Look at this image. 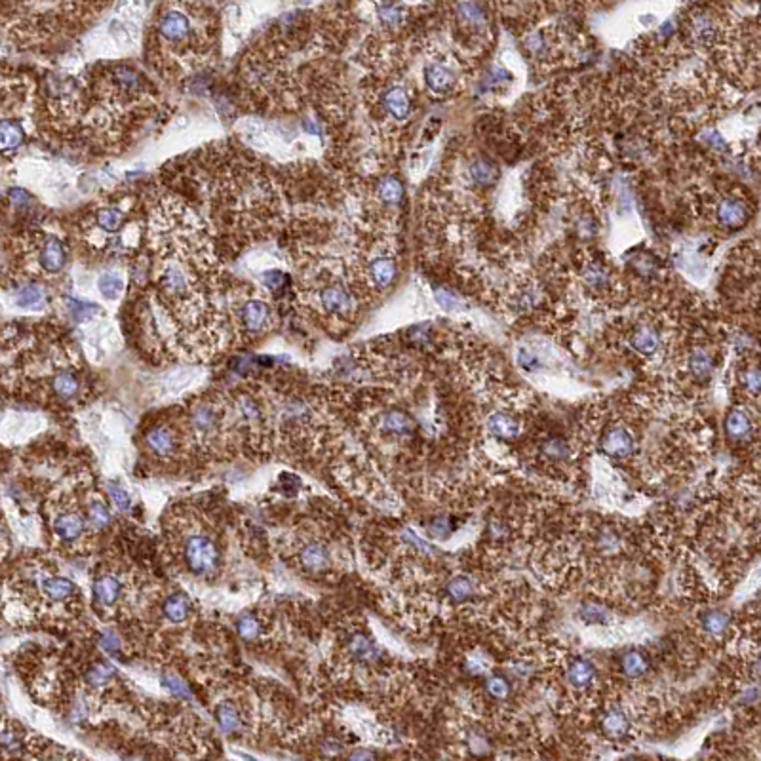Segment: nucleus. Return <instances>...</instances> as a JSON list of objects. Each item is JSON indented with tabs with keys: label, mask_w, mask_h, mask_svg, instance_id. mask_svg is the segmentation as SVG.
<instances>
[{
	"label": "nucleus",
	"mask_w": 761,
	"mask_h": 761,
	"mask_svg": "<svg viewBox=\"0 0 761 761\" xmlns=\"http://www.w3.org/2000/svg\"><path fill=\"white\" fill-rule=\"evenodd\" d=\"M351 758H352V760H358V758H362V760H364V758H373V753H369V752H356V753H352Z\"/></svg>",
	"instance_id": "bf43d9fd"
},
{
	"label": "nucleus",
	"mask_w": 761,
	"mask_h": 761,
	"mask_svg": "<svg viewBox=\"0 0 761 761\" xmlns=\"http://www.w3.org/2000/svg\"><path fill=\"white\" fill-rule=\"evenodd\" d=\"M470 173H472L474 181L482 183V185H489V183L497 179V170L489 162H485V160H476L472 168H470Z\"/></svg>",
	"instance_id": "37998d69"
},
{
	"label": "nucleus",
	"mask_w": 761,
	"mask_h": 761,
	"mask_svg": "<svg viewBox=\"0 0 761 761\" xmlns=\"http://www.w3.org/2000/svg\"><path fill=\"white\" fill-rule=\"evenodd\" d=\"M164 615L166 619L170 622H185L188 619V613H190V602H188L187 596L183 594H172L170 597H166L164 602Z\"/></svg>",
	"instance_id": "5701e85b"
},
{
	"label": "nucleus",
	"mask_w": 761,
	"mask_h": 761,
	"mask_svg": "<svg viewBox=\"0 0 761 761\" xmlns=\"http://www.w3.org/2000/svg\"><path fill=\"white\" fill-rule=\"evenodd\" d=\"M107 492H109V497H111V500L115 503V507L118 508V510H122V512H128V510H130L131 508L130 495L124 492L120 485H116V483H109Z\"/></svg>",
	"instance_id": "de8ad7c7"
},
{
	"label": "nucleus",
	"mask_w": 761,
	"mask_h": 761,
	"mask_svg": "<svg viewBox=\"0 0 761 761\" xmlns=\"http://www.w3.org/2000/svg\"><path fill=\"white\" fill-rule=\"evenodd\" d=\"M453 531V522L448 516H436L426 524V533L432 539H448Z\"/></svg>",
	"instance_id": "79ce46f5"
},
{
	"label": "nucleus",
	"mask_w": 761,
	"mask_h": 761,
	"mask_svg": "<svg viewBox=\"0 0 761 761\" xmlns=\"http://www.w3.org/2000/svg\"><path fill=\"white\" fill-rule=\"evenodd\" d=\"M217 721H219V727L223 729V733H227V735L236 733L238 727H240V716H238V710L232 704H223V706H219Z\"/></svg>",
	"instance_id": "f704fd0d"
},
{
	"label": "nucleus",
	"mask_w": 761,
	"mask_h": 761,
	"mask_svg": "<svg viewBox=\"0 0 761 761\" xmlns=\"http://www.w3.org/2000/svg\"><path fill=\"white\" fill-rule=\"evenodd\" d=\"M145 443H147V450L158 459L173 457L177 453V448H179L177 434L173 432L170 426L162 425L148 430L147 436H145Z\"/></svg>",
	"instance_id": "39448f33"
},
{
	"label": "nucleus",
	"mask_w": 761,
	"mask_h": 761,
	"mask_svg": "<svg viewBox=\"0 0 761 761\" xmlns=\"http://www.w3.org/2000/svg\"><path fill=\"white\" fill-rule=\"evenodd\" d=\"M579 619L586 624H607L611 621V615L606 607L596 606V604H582L579 609Z\"/></svg>",
	"instance_id": "c9c22d12"
},
{
	"label": "nucleus",
	"mask_w": 761,
	"mask_h": 761,
	"mask_svg": "<svg viewBox=\"0 0 761 761\" xmlns=\"http://www.w3.org/2000/svg\"><path fill=\"white\" fill-rule=\"evenodd\" d=\"M284 282H286V274L282 270H269L263 274V284L269 287V289H280L284 287Z\"/></svg>",
	"instance_id": "3c124183"
},
{
	"label": "nucleus",
	"mask_w": 761,
	"mask_h": 761,
	"mask_svg": "<svg viewBox=\"0 0 761 761\" xmlns=\"http://www.w3.org/2000/svg\"><path fill=\"white\" fill-rule=\"evenodd\" d=\"M725 430L733 440H745L752 432V421L742 410H733L725 419Z\"/></svg>",
	"instance_id": "4be33fe9"
},
{
	"label": "nucleus",
	"mask_w": 761,
	"mask_h": 761,
	"mask_svg": "<svg viewBox=\"0 0 761 761\" xmlns=\"http://www.w3.org/2000/svg\"><path fill=\"white\" fill-rule=\"evenodd\" d=\"M621 670L628 678H641L649 670V661L643 653L639 651H628L621 659Z\"/></svg>",
	"instance_id": "a878e982"
},
{
	"label": "nucleus",
	"mask_w": 761,
	"mask_h": 761,
	"mask_svg": "<svg viewBox=\"0 0 761 761\" xmlns=\"http://www.w3.org/2000/svg\"><path fill=\"white\" fill-rule=\"evenodd\" d=\"M594 676H596V668L586 659H575L567 668V679L577 689L588 687L590 683L594 681Z\"/></svg>",
	"instance_id": "a211bd4d"
},
{
	"label": "nucleus",
	"mask_w": 761,
	"mask_h": 761,
	"mask_svg": "<svg viewBox=\"0 0 761 761\" xmlns=\"http://www.w3.org/2000/svg\"><path fill=\"white\" fill-rule=\"evenodd\" d=\"M434 295H436V303L440 305L443 311H459L461 309V303H459L457 297L451 294V291H448V289H440L438 287L434 291Z\"/></svg>",
	"instance_id": "09e8293b"
},
{
	"label": "nucleus",
	"mask_w": 761,
	"mask_h": 761,
	"mask_svg": "<svg viewBox=\"0 0 761 761\" xmlns=\"http://www.w3.org/2000/svg\"><path fill=\"white\" fill-rule=\"evenodd\" d=\"M602 729H604V733H606L607 737L621 738L628 733L630 720L621 710H613V712L606 714V718L602 720Z\"/></svg>",
	"instance_id": "bb28decb"
},
{
	"label": "nucleus",
	"mask_w": 761,
	"mask_h": 761,
	"mask_svg": "<svg viewBox=\"0 0 761 761\" xmlns=\"http://www.w3.org/2000/svg\"><path fill=\"white\" fill-rule=\"evenodd\" d=\"M69 312H71V318L74 322L82 324V322H88L96 314H99V307H96L93 303H86V301H78V299H71L69 301Z\"/></svg>",
	"instance_id": "58836bf2"
},
{
	"label": "nucleus",
	"mask_w": 761,
	"mask_h": 761,
	"mask_svg": "<svg viewBox=\"0 0 761 761\" xmlns=\"http://www.w3.org/2000/svg\"><path fill=\"white\" fill-rule=\"evenodd\" d=\"M122 592V581L113 573L99 575L98 579L93 581V597H96V602H98L99 606L105 607V609L115 607L120 602Z\"/></svg>",
	"instance_id": "6e6552de"
},
{
	"label": "nucleus",
	"mask_w": 761,
	"mask_h": 761,
	"mask_svg": "<svg viewBox=\"0 0 761 761\" xmlns=\"http://www.w3.org/2000/svg\"><path fill=\"white\" fill-rule=\"evenodd\" d=\"M630 344L632 349L638 351L639 354H653L659 349V344H661V337H659L655 329L643 326V328H638L632 331Z\"/></svg>",
	"instance_id": "412c9836"
},
{
	"label": "nucleus",
	"mask_w": 761,
	"mask_h": 761,
	"mask_svg": "<svg viewBox=\"0 0 761 761\" xmlns=\"http://www.w3.org/2000/svg\"><path fill=\"white\" fill-rule=\"evenodd\" d=\"M238 324L247 335H259L270 324V307L259 297L246 299L238 307Z\"/></svg>",
	"instance_id": "7ed1b4c3"
},
{
	"label": "nucleus",
	"mask_w": 761,
	"mask_h": 761,
	"mask_svg": "<svg viewBox=\"0 0 761 761\" xmlns=\"http://www.w3.org/2000/svg\"><path fill=\"white\" fill-rule=\"evenodd\" d=\"M602 450L606 455L613 459L628 457L634 451V438L628 430H624L621 426H615L602 438Z\"/></svg>",
	"instance_id": "9d476101"
},
{
	"label": "nucleus",
	"mask_w": 761,
	"mask_h": 761,
	"mask_svg": "<svg viewBox=\"0 0 761 761\" xmlns=\"http://www.w3.org/2000/svg\"><path fill=\"white\" fill-rule=\"evenodd\" d=\"M158 33L162 36V41L170 44L185 42L190 34V21L185 14H181L177 10H172L162 16L158 23Z\"/></svg>",
	"instance_id": "0eeeda50"
},
{
	"label": "nucleus",
	"mask_w": 761,
	"mask_h": 761,
	"mask_svg": "<svg viewBox=\"0 0 761 761\" xmlns=\"http://www.w3.org/2000/svg\"><path fill=\"white\" fill-rule=\"evenodd\" d=\"M25 131L14 118H0V153H16L23 145Z\"/></svg>",
	"instance_id": "4468645a"
},
{
	"label": "nucleus",
	"mask_w": 761,
	"mask_h": 761,
	"mask_svg": "<svg viewBox=\"0 0 761 761\" xmlns=\"http://www.w3.org/2000/svg\"><path fill=\"white\" fill-rule=\"evenodd\" d=\"M65 247L61 244L59 238L49 236L44 240V244L41 247V254H38V265L44 272L48 274H56L59 270L65 267Z\"/></svg>",
	"instance_id": "9b49d317"
},
{
	"label": "nucleus",
	"mask_w": 761,
	"mask_h": 761,
	"mask_svg": "<svg viewBox=\"0 0 761 761\" xmlns=\"http://www.w3.org/2000/svg\"><path fill=\"white\" fill-rule=\"evenodd\" d=\"M746 219H748V206L737 200V198H727L718 208V221L723 227L738 229V227L745 225Z\"/></svg>",
	"instance_id": "f8f14e48"
},
{
	"label": "nucleus",
	"mask_w": 761,
	"mask_h": 761,
	"mask_svg": "<svg viewBox=\"0 0 761 761\" xmlns=\"http://www.w3.org/2000/svg\"><path fill=\"white\" fill-rule=\"evenodd\" d=\"M459 17H461V21H465L468 25L483 23L482 10L478 8L474 2H461L459 4Z\"/></svg>",
	"instance_id": "49530a36"
},
{
	"label": "nucleus",
	"mask_w": 761,
	"mask_h": 761,
	"mask_svg": "<svg viewBox=\"0 0 761 761\" xmlns=\"http://www.w3.org/2000/svg\"><path fill=\"white\" fill-rule=\"evenodd\" d=\"M113 674H115V670H113L111 664L98 663L88 670L86 681H88V685H91V687H103V685H107L113 679Z\"/></svg>",
	"instance_id": "e433bc0d"
},
{
	"label": "nucleus",
	"mask_w": 761,
	"mask_h": 761,
	"mask_svg": "<svg viewBox=\"0 0 761 761\" xmlns=\"http://www.w3.org/2000/svg\"><path fill=\"white\" fill-rule=\"evenodd\" d=\"M318 303L326 314L343 316V314H349L352 311L351 294L339 284H329V286L322 287V291L318 295Z\"/></svg>",
	"instance_id": "423d86ee"
},
{
	"label": "nucleus",
	"mask_w": 761,
	"mask_h": 761,
	"mask_svg": "<svg viewBox=\"0 0 761 761\" xmlns=\"http://www.w3.org/2000/svg\"><path fill=\"white\" fill-rule=\"evenodd\" d=\"M701 624L710 636H721L729 628V615L723 611H706L701 617Z\"/></svg>",
	"instance_id": "2f4dec72"
},
{
	"label": "nucleus",
	"mask_w": 761,
	"mask_h": 761,
	"mask_svg": "<svg viewBox=\"0 0 761 761\" xmlns=\"http://www.w3.org/2000/svg\"><path fill=\"white\" fill-rule=\"evenodd\" d=\"M742 383H745L746 390L756 396V394L760 393V371H758V369H750V371H746L745 377H742Z\"/></svg>",
	"instance_id": "603ef678"
},
{
	"label": "nucleus",
	"mask_w": 761,
	"mask_h": 761,
	"mask_svg": "<svg viewBox=\"0 0 761 761\" xmlns=\"http://www.w3.org/2000/svg\"><path fill=\"white\" fill-rule=\"evenodd\" d=\"M349 653L354 661H360V663H368V661H373L377 655V647L375 643L364 636V634H356L352 636V639L349 641Z\"/></svg>",
	"instance_id": "cd10ccee"
},
{
	"label": "nucleus",
	"mask_w": 761,
	"mask_h": 761,
	"mask_svg": "<svg viewBox=\"0 0 761 761\" xmlns=\"http://www.w3.org/2000/svg\"><path fill=\"white\" fill-rule=\"evenodd\" d=\"M518 364L524 369H527V371H539L540 369V360L537 358V354H533L527 349H522V351L518 352Z\"/></svg>",
	"instance_id": "8fccbe9b"
},
{
	"label": "nucleus",
	"mask_w": 761,
	"mask_h": 761,
	"mask_svg": "<svg viewBox=\"0 0 761 761\" xmlns=\"http://www.w3.org/2000/svg\"><path fill=\"white\" fill-rule=\"evenodd\" d=\"M381 19L388 25H396L400 21V12L396 8H381Z\"/></svg>",
	"instance_id": "4d7b16f0"
},
{
	"label": "nucleus",
	"mask_w": 761,
	"mask_h": 761,
	"mask_svg": "<svg viewBox=\"0 0 761 761\" xmlns=\"http://www.w3.org/2000/svg\"><path fill=\"white\" fill-rule=\"evenodd\" d=\"M368 274L373 286L381 287V289L388 287L396 276V261L390 257H377L369 263Z\"/></svg>",
	"instance_id": "2eb2a0df"
},
{
	"label": "nucleus",
	"mask_w": 761,
	"mask_h": 761,
	"mask_svg": "<svg viewBox=\"0 0 761 761\" xmlns=\"http://www.w3.org/2000/svg\"><path fill=\"white\" fill-rule=\"evenodd\" d=\"M86 518H88V524L96 529H105L107 525L111 524V512L103 505V500H90L86 507Z\"/></svg>",
	"instance_id": "c756f323"
},
{
	"label": "nucleus",
	"mask_w": 761,
	"mask_h": 761,
	"mask_svg": "<svg viewBox=\"0 0 761 761\" xmlns=\"http://www.w3.org/2000/svg\"><path fill=\"white\" fill-rule=\"evenodd\" d=\"M597 547L602 550H615L619 547V537L615 535L613 531H602L599 533V539H597Z\"/></svg>",
	"instance_id": "864d4df0"
},
{
	"label": "nucleus",
	"mask_w": 761,
	"mask_h": 761,
	"mask_svg": "<svg viewBox=\"0 0 761 761\" xmlns=\"http://www.w3.org/2000/svg\"><path fill=\"white\" fill-rule=\"evenodd\" d=\"M381 428L393 436H410L415 428V423L408 413L394 410L381 417Z\"/></svg>",
	"instance_id": "dca6fc26"
},
{
	"label": "nucleus",
	"mask_w": 761,
	"mask_h": 761,
	"mask_svg": "<svg viewBox=\"0 0 761 761\" xmlns=\"http://www.w3.org/2000/svg\"><path fill=\"white\" fill-rule=\"evenodd\" d=\"M101 646L105 647L107 651H113V653H115L116 649H118V639H116L115 636H111V634H107V636H103V639H101Z\"/></svg>",
	"instance_id": "13d9d810"
},
{
	"label": "nucleus",
	"mask_w": 761,
	"mask_h": 761,
	"mask_svg": "<svg viewBox=\"0 0 761 761\" xmlns=\"http://www.w3.org/2000/svg\"><path fill=\"white\" fill-rule=\"evenodd\" d=\"M425 82L432 91H445L450 90L453 84V74L450 69H445L440 63H432L426 67Z\"/></svg>",
	"instance_id": "393cba45"
},
{
	"label": "nucleus",
	"mask_w": 761,
	"mask_h": 761,
	"mask_svg": "<svg viewBox=\"0 0 761 761\" xmlns=\"http://www.w3.org/2000/svg\"><path fill=\"white\" fill-rule=\"evenodd\" d=\"M98 287L105 299L113 301V299H116L118 295L122 294L124 280L120 278V276L113 274V272H105V274H101V276H99Z\"/></svg>",
	"instance_id": "72a5a7b5"
},
{
	"label": "nucleus",
	"mask_w": 761,
	"mask_h": 761,
	"mask_svg": "<svg viewBox=\"0 0 761 761\" xmlns=\"http://www.w3.org/2000/svg\"><path fill=\"white\" fill-rule=\"evenodd\" d=\"M712 358L708 356V352L703 351V349H696L693 354H691V358H689V369H691V373L696 377V379H701V381H704V379H708V377L712 375Z\"/></svg>",
	"instance_id": "7c9ffc66"
},
{
	"label": "nucleus",
	"mask_w": 761,
	"mask_h": 761,
	"mask_svg": "<svg viewBox=\"0 0 761 761\" xmlns=\"http://www.w3.org/2000/svg\"><path fill=\"white\" fill-rule=\"evenodd\" d=\"M299 562L305 569H309L312 573H320L324 569H328L331 564V556L326 544H322L318 540H309L305 542L299 550Z\"/></svg>",
	"instance_id": "1a4fd4ad"
},
{
	"label": "nucleus",
	"mask_w": 761,
	"mask_h": 761,
	"mask_svg": "<svg viewBox=\"0 0 761 761\" xmlns=\"http://www.w3.org/2000/svg\"><path fill=\"white\" fill-rule=\"evenodd\" d=\"M190 428L200 442H213L223 434V411L212 401L198 404L190 411Z\"/></svg>",
	"instance_id": "f03ea898"
},
{
	"label": "nucleus",
	"mask_w": 761,
	"mask_h": 761,
	"mask_svg": "<svg viewBox=\"0 0 761 761\" xmlns=\"http://www.w3.org/2000/svg\"><path fill=\"white\" fill-rule=\"evenodd\" d=\"M377 192H379V198L385 204H398L401 197H404V187H401V183L396 177H385V179L379 183Z\"/></svg>",
	"instance_id": "473e14b6"
},
{
	"label": "nucleus",
	"mask_w": 761,
	"mask_h": 761,
	"mask_svg": "<svg viewBox=\"0 0 761 761\" xmlns=\"http://www.w3.org/2000/svg\"><path fill=\"white\" fill-rule=\"evenodd\" d=\"M181 556L190 573L210 575L219 564V549L204 533H190L181 544Z\"/></svg>",
	"instance_id": "f257e3e1"
},
{
	"label": "nucleus",
	"mask_w": 761,
	"mask_h": 761,
	"mask_svg": "<svg viewBox=\"0 0 761 761\" xmlns=\"http://www.w3.org/2000/svg\"><path fill=\"white\" fill-rule=\"evenodd\" d=\"M487 430L499 440H514L520 434V426L507 413H493L492 417L487 419Z\"/></svg>",
	"instance_id": "6ab92c4d"
},
{
	"label": "nucleus",
	"mask_w": 761,
	"mask_h": 761,
	"mask_svg": "<svg viewBox=\"0 0 761 761\" xmlns=\"http://www.w3.org/2000/svg\"><path fill=\"white\" fill-rule=\"evenodd\" d=\"M8 198H10V202L16 206V208H23V206L29 204V200H31L29 192L23 190V188H10Z\"/></svg>",
	"instance_id": "5fc2aeb1"
},
{
	"label": "nucleus",
	"mask_w": 761,
	"mask_h": 761,
	"mask_svg": "<svg viewBox=\"0 0 761 761\" xmlns=\"http://www.w3.org/2000/svg\"><path fill=\"white\" fill-rule=\"evenodd\" d=\"M16 303L25 311H41L46 305V294L38 284H25L17 291Z\"/></svg>",
	"instance_id": "aec40b11"
},
{
	"label": "nucleus",
	"mask_w": 761,
	"mask_h": 761,
	"mask_svg": "<svg viewBox=\"0 0 761 761\" xmlns=\"http://www.w3.org/2000/svg\"><path fill=\"white\" fill-rule=\"evenodd\" d=\"M54 533L63 542H74L86 533V522L82 514L74 508H65L54 518Z\"/></svg>",
	"instance_id": "20e7f679"
},
{
	"label": "nucleus",
	"mask_w": 761,
	"mask_h": 761,
	"mask_svg": "<svg viewBox=\"0 0 761 761\" xmlns=\"http://www.w3.org/2000/svg\"><path fill=\"white\" fill-rule=\"evenodd\" d=\"M160 681H162V687H164L170 695L177 696V698H183V701H190L188 685H185V681H183L179 676H175V674H172V672H166V674H162Z\"/></svg>",
	"instance_id": "4c0bfd02"
},
{
	"label": "nucleus",
	"mask_w": 761,
	"mask_h": 761,
	"mask_svg": "<svg viewBox=\"0 0 761 761\" xmlns=\"http://www.w3.org/2000/svg\"><path fill=\"white\" fill-rule=\"evenodd\" d=\"M448 596L455 602H465L467 597L472 596V582L467 577H455L448 582Z\"/></svg>",
	"instance_id": "ea45409f"
},
{
	"label": "nucleus",
	"mask_w": 761,
	"mask_h": 761,
	"mask_svg": "<svg viewBox=\"0 0 761 761\" xmlns=\"http://www.w3.org/2000/svg\"><path fill=\"white\" fill-rule=\"evenodd\" d=\"M540 455L550 461H565L571 455V448L564 438H549L540 443Z\"/></svg>",
	"instance_id": "c85d7f7f"
},
{
	"label": "nucleus",
	"mask_w": 761,
	"mask_h": 761,
	"mask_svg": "<svg viewBox=\"0 0 761 761\" xmlns=\"http://www.w3.org/2000/svg\"><path fill=\"white\" fill-rule=\"evenodd\" d=\"M236 630L242 638L250 641V639H255L257 636H259V632H261V624H259V621L255 619L254 615H242L236 624Z\"/></svg>",
	"instance_id": "c03bdc74"
},
{
	"label": "nucleus",
	"mask_w": 761,
	"mask_h": 761,
	"mask_svg": "<svg viewBox=\"0 0 761 761\" xmlns=\"http://www.w3.org/2000/svg\"><path fill=\"white\" fill-rule=\"evenodd\" d=\"M404 539H406V542H410L411 547H415V549L421 550V552H425V554H434L432 547H430V544H426L423 539H419L417 535H415L413 531L404 533Z\"/></svg>",
	"instance_id": "6e6d98bb"
},
{
	"label": "nucleus",
	"mask_w": 761,
	"mask_h": 761,
	"mask_svg": "<svg viewBox=\"0 0 761 761\" xmlns=\"http://www.w3.org/2000/svg\"><path fill=\"white\" fill-rule=\"evenodd\" d=\"M485 691L493 698H507L510 695V681L503 676H492L485 681Z\"/></svg>",
	"instance_id": "a18cd8bd"
},
{
	"label": "nucleus",
	"mask_w": 761,
	"mask_h": 761,
	"mask_svg": "<svg viewBox=\"0 0 761 761\" xmlns=\"http://www.w3.org/2000/svg\"><path fill=\"white\" fill-rule=\"evenodd\" d=\"M383 105H385L386 113L394 118H398V120H404V118L410 116V98H408L406 90H401V88H390L386 91L385 98H383Z\"/></svg>",
	"instance_id": "f3484780"
},
{
	"label": "nucleus",
	"mask_w": 761,
	"mask_h": 761,
	"mask_svg": "<svg viewBox=\"0 0 761 761\" xmlns=\"http://www.w3.org/2000/svg\"><path fill=\"white\" fill-rule=\"evenodd\" d=\"M41 592L52 604H63L76 594V586L63 577H44L41 581Z\"/></svg>",
	"instance_id": "ddd939ff"
},
{
	"label": "nucleus",
	"mask_w": 761,
	"mask_h": 761,
	"mask_svg": "<svg viewBox=\"0 0 761 761\" xmlns=\"http://www.w3.org/2000/svg\"><path fill=\"white\" fill-rule=\"evenodd\" d=\"M124 221V213L116 208H103L101 212L98 213V223L99 227L103 230H109V232H115V230L120 229V225Z\"/></svg>",
	"instance_id": "a19ab883"
},
{
	"label": "nucleus",
	"mask_w": 761,
	"mask_h": 761,
	"mask_svg": "<svg viewBox=\"0 0 761 761\" xmlns=\"http://www.w3.org/2000/svg\"><path fill=\"white\" fill-rule=\"evenodd\" d=\"M52 388H54V393L58 394L61 400H71V398L78 396V393H80V381L71 371H59L58 375L54 377V381H52Z\"/></svg>",
	"instance_id": "b1692460"
}]
</instances>
